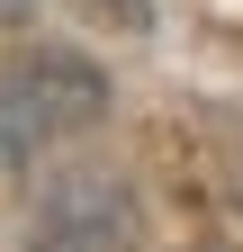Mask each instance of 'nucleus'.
Instances as JSON below:
<instances>
[{"label":"nucleus","instance_id":"2","mask_svg":"<svg viewBox=\"0 0 243 252\" xmlns=\"http://www.w3.org/2000/svg\"><path fill=\"white\" fill-rule=\"evenodd\" d=\"M135 216L117 198V180H63L36 216V252H126Z\"/></svg>","mask_w":243,"mask_h":252},{"label":"nucleus","instance_id":"4","mask_svg":"<svg viewBox=\"0 0 243 252\" xmlns=\"http://www.w3.org/2000/svg\"><path fill=\"white\" fill-rule=\"evenodd\" d=\"M0 18H27V0H0Z\"/></svg>","mask_w":243,"mask_h":252},{"label":"nucleus","instance_id":"3","mask_svg":"<svg viewBox=\"0 0 243 252\" xmlns=\"http://www.w3.org/2000/svg\"><path fill=\"white\" fill-rule=\"evenodd\" d=\"M108 9H117V18H135V27H144V0H108Z\"/></svg>","mask_w":243,"mask_h":252},{"label":"nucleus","instance_id":"1","mask_svg":"<svg viewBox=\"0 0 243 252\" xmlns=\"http://www.w3.org/2000/svg\"><path fill=\"white\" fill-rule=\"evenodd\" d=\"M99 117H108L99 63H81L63 45H36V54H18L9 72H0V153H9V162L81 135V126H99Z\"/></svg>","mask_w":243,"mask_h":252}]
</instances>
